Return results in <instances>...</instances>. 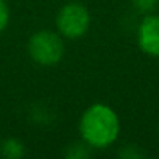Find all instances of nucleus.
Returning a JSON list of instances; mask_svg holds the SVG:
<instances>
[{
    "instance_id": "6",
    "label": "nucleus",
    "mask_w": 159,
    "mask_h": 159,
    "mask_svg": "<svg viewBox=\"0 0 159 159\" xmlns=\"http://www.w3.org/2000/svg\"><path fill=\"white\" fill-rule=\"evenodd\" d=\"M133 8L140 14H151L159 7V0H131Z\"/></svg>"
},
{
    "instance_id": "4",
    "label": "nucleus",
    "mask_w": 159,
    "mask_h": 159,
    "mask_svg": "<svg viewBox=\"0 0 159 159\" xmlns=\"http://www.w3.org/2000/svg\"><path fill=\"white\" fill-rule=\"evenodd\" d=\"M139 48L153 58H159V14H145L137 27Z\"/></svg>"
},
{
    "instance_id": "2",
    "label": "nucleus",
    "mask_w": 159,
    "mask_h": 159,
    "mask_svg": "<svg viewBox=\"0 0 159 159\" xmlns=\"http://www.w3.org/2000/svg\"><path fill=\"white\" fill-rule=\"evenodd\" d=\"M28 53L39 66H55L64 56L62 36L50 30L36 31L28 41Z\"/></svg>"
},
{
    "instance_id": "5",
    "label": "nucleus",
    "mask_w": 159,
    "mask_h": 159,
    "mask_svg": "<svg viewBox=\"0 0 159 159\" xmlns=\"http://www.w3.org/2000/svg\"><path fill=\"white\" fill-rule=\"evenodd\" d=\"M2 154L10 159H19L25 154V145L17 139H7L2 143Z\"/></svg>"
},
{
    "instance_id": "8",
    "label": "nucleus",
    "mask_w": 159,
    "mask_h": 159,
    "mask_svg": "<svg viewBox=\"0 0 159 159\" xmlns=\"http://www.w3.org/2000/svg\"><path fill=\"white\" fill-rule=\"evenodd\" d=\"M10 22V10L7 5V0H0V34H2Z\"/></svg>"
},
{
    "instance_id": "7",
    "label": "nucleus",
    "mask_w": 159,
    "mask_h": 159,
    "mask_svg": "<svg viewBox=\"0 0 159 159\" xmlns=\"http://www.w3.org/2000/svg\"><path fill=\"white\" fill-rule=\"evenodd\" d=\"M89 148H91V147H89L86 142L70 145V147H69V151H67V157H70V159H81V157H86V156H89Z\"/></svg>"
},
{
    "instance_id": "1",
    "label": "nucleus",
    "mask_w": 159,
    "mask_h": 159,
    "mask_svg": "<svg viewBox=\"0 0 159 159\" xmlns=\"http://www.w3.org/2000/svg\"><path fill=\"white\" fill-rule=\"evenodd\" d=\"M120 133V120L117 112L103 103L89 106L80 120V134L83 142L91 148L105 150L111 147Z\"/></svg>"
},
{
    "instance_id": "3",
    "label": "nucleus",
    "mask_w": 159,
    "mask_h": 159,
    "mask_svg": "<svg viewBox=\"0 0 159 159\" xmlns=\"http://www.w3.org/2000/svg\"><path fill=\"white\" fill-rule=\"evenodd\" d=\"M91 25V14L88 8L81 3H67L64 5L56 16V28L62 38L78 39L83 38Z\"/></svg>"
}]
</instances>
